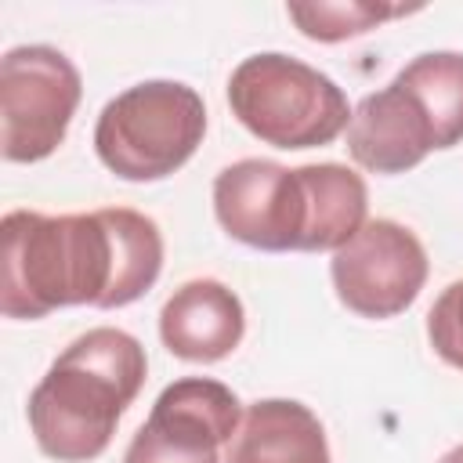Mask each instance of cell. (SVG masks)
Listing matches in <instances>:
<instances>
[{
  "label": "cell",
  "instance_id": "6da1fadb",
  "mask_svg": "<svg viewBox=\"0 0 463 463\" xmlns=\"http://www.w3.org/2000/svg\"><path fill=\"white\" fill-rule=\"evenodd\" d=\"M0 311L43 318L58 307H127L163 271L159 224L137 210L47 217L11 210L0 221Z\"/></svg>",
  "mask_w": 463,
  "mask_h": 463
},
{
  "label": "cell",
  "instance_id": "7a4b0ae2",
  "mask_svg": "<svg viewBox=\"0 0 463 463\" xmlns=\"http://www.w3.org/2000/svg\"><path fill=\"white\" fill-rule=\"evenodd\" d=\"M148 358L127 329L98 326L76 336L29 394V430L58 463L98 459L127 405L137 398Z\"/></svg>",
  "mask_w": 463,
  "mask_h": 463
},
{
  "label": "cell",
  "instance_id": "3957f363",
  "mask_svg": "<svg viewBox=\"0 0 463 463\" xmlns=\"http://www.w3.org/2000/svg\"><path fill=\"white\" fill-rule=\"evenodd\" d=\"M228 105L253 137L275 148H318L351 127L336 80L282 51L242 58L228 76Z\"/></svg>",
  "mask_w": 463,
  "mask_h": 463
},
{
  "label": "cell",
  "instance_id": "277c9868",
  "mask_svg": "<svg viewBox=\"0 0 463 463\" xmlns=\"http://www.w3.org/2000/svg\"><path fill=\"white\" fill-rule=\"evenodd\" d=\"M206 134V105L181 80H145L116 94L94 123L98 159L123 181H163L177 174Z\"/></svg>",
  "mask_w": 463,
  "mask_h": 463
},
{
  "label": "cell",
  "instance_id": "5b68a950",
  "mask_svg": "<svg viewBox=\"0 0 463 463\" xmlns=\"http://www.w3.org/2000/svg\"><path fill=\"white\" fill-rule=\"evenodd\" d=\"M76 65L47 43H22L0 58V152L7 163H40L61 141L80 109Z\"/></svg>",
  "mask_w": 463,
  "mask_h": 463
},
{
  "label": "cell",
  "instance_id": "8992f818",
  "mask_svg": "<svg viewBox=\"0 0 463 463\" xmlns=\"http://www.w3.org/2000/svg\"><path fill=\"white\" fill-rule=\"evenodd\" d=\"M217 224L264 253H307L311 192L304 166H282L271 159H239L213 177Z\"/></svg>",
  "mask_w": 463,
  "mask_h": 463
},
{
  "label": "cell",
  "instance_id": "52a82bcc",
  "mask_svg": "<svg viewBox=\"0 0 463 463\" xmlns=\"http://www.w3.org/2000/svg\"><path fill=\"white\" fill-rule=\"evenodd\" d=\"M239 423L242 402L232 387L206 376L174 380L130 438L123 463H221Z\"/></svg>",
  "mask_w": 463,
  "mask_h": 463
},
{
  "label": "cell",
  "instance_id": "ba28073f",
  "mask_svg": "<svg viewBox=\"0 0 463 463\" xmlns=\"http://www.w3.org/2000/svg\"><path fill=\"white\" fill-rule=\"evenodd\" d=\"M427 250L398 221L376 217L344 242L329 260V279L340 304L362 318L402 315L427 282Z\"/></svg>",
  "mask_w": 463,
  "mask_h": 463
},
{
  "label": "cell",
  "instance_id": "9c48e42d",
  "mask_svg": "<svg viewBox=\"0 0 463 463\" xmlns=\"http://www.w3.org/2000/svg\"><path fill=\"white\" fill-rule=\"evenodd\" d=\"M434 148L438 145L423 105L398 80L365 94L351 112L347 152L369 174H405Z\"/></svg>",
  "mask_w": 463,
  "mask_h": 463
},
{
  "label": "cell",
  "instance_id": "30bf717a",
  "mask_svg": "<svg viewBox=\"0 0 463 463\" xmlns=\"http://www.w3.org/2000/svg\"><path fill=\"white\" fill-rule=\"evenodd\" d=\"M246 333L242 300L217 279H192L159 311V336L174 358L184 362H221Z\"/></svg>",
  "mask_w": 463,
  "mask_h": 463
},
{
  "label": "cell",
  "instance_id": "8fae6325",
  "mask_svg": "<svg viewBox=\"0 0 463 463\" xmlns=\"http://www.w3.org/2000/svg\"><path fill=\"white\" fill-rule=\"evenodd\" d=\"M224 463H333L322 420L293 398H260L242 412Z\"/></svg>",
  "mask_w": 463,
  "mask_h": 463
},
{
  "label": "cell",
  "instance_id": "7c38bea8",
  "mask_svg": "<svg viewBox=\"0 0 463 463\" xmlns=\"http://www.w3.org/2000/svg\"><path fill=\"white\" fill-rule=\"evenodd\" d=\"M304 177L311 192L307 253H326V250L336 253L365 224V210H369L365 181L344 163H307Z\"/></svg>",
  "mask_w": 463,
  "mask_h": 463
},
{
  "label": "cell",
  "instance_id": "4fadbf2b",
  "mask_svg": "<svg viewBox=\"0 0 463 463\" xmlns=\"http://www.w3.org/2000/svg\"><path fill=\"white\" fill-rule=\"evenodd\" d=\"M394 80L423 105L438 148H452L463 141V54L459 51L416 54Z\"/></svg>",
  "mask_w": 463,
  "mask_h": 463
},
{
  "label": "cell",
  "instance_id": "5bb4252c",
  "mask_svg": "<svg viewBox=\"0 0 463 463\" xmlns=\"http://www.w3.org/2000/svg\"><path fill=\"white\" fill-rule=\"evenodd\" d=\"M409 7H391V4H369V0H315V4H286V14L297 22V29L307 40L318 43H340L351 36H362L376 29L387 18L405 14Z\"/></svg>",
  "mask_w": 463,
  "mask_h": 463
},
{
  "label": "cell",
  "instance_id": "9a60e30c",
  "mask_svg": "<svg viewBox=\"0 0 463 463\" xmlns=\"http://www.w3.org/2000/svg\"><path fill=\"white\" fill-rule=\"evenodd\" d=\"M427 340L434 347V354L452 365L463 369V279L445 286L438 293V300L427 311Z\"/></svg>",
  "mask_w": 463,
  "mask_h": 463
},
{
  "label": "cell",
  "instance_id": "2e32d148",
  "mask_svg": "<svg viewBox=\"0 0 463 463\" xmlns=\"http://www.w3.org/2000/svg\"><path fill=\"white\" fill-rule=\"evenodd\" d=\"M438 463H463V445H456V449H449V452H445V456H441Z\"/></svg>",
  "mask_w": 463,
  "mask_h": 463
}]
</instances>
